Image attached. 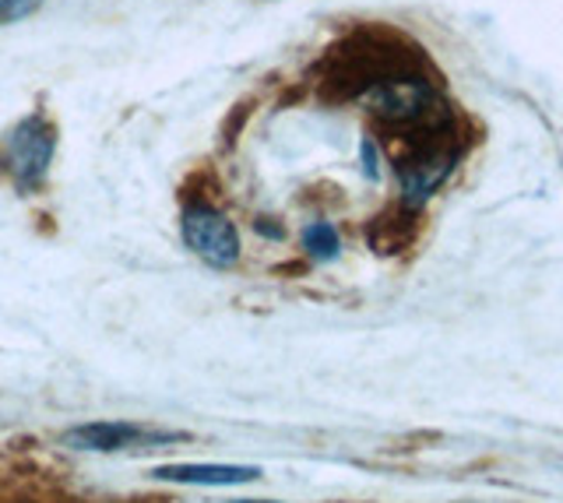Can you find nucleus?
Masks as SVG:
<instances>
[{"instance_id":"nucleus-2","label":"nucleus","mask_w":563,"mask_h":503,"mask_svg":"<svg viewBox=\"0 0 563 503\" xmlns=\"http://www.w3.org/2000/svg\"><path fill=\"white\" fill-rule=\"evenodd\" d=\"M184 243L211 268H229L240 261V236L222 212L194 204L184 212Z\"/></svg>"},{"instance_id":"nucleus-9","label":"nucleus","mask_w":563,"mask_h":503,"mask_svg":"<svg viewBox=\"0 0 563 503\" xmlns=\"http://www.w3.org/2000/svg\"><path fill=\"white\" fill-rule=\"evenodd\" d=\"M240 503H272V500H240Z\"/></svg>"},{"instance_id":"nucleus-8","label":"nucleus","mask_w":563,"mask_h":503,"mask_svg":"<svg viewBox=\"0 0 563 503\" xmlns=\"http://www.w3.org/2000/svg\"><path fill=\"white\" fill-rule=\"evenodd\" d=\"M257 230H261V233H272L275 239L282 236V230H278V225H268V219H257Z\"/></svg>"},{"instance_id":"nucleus-3","label":"nucleus","mask_w":563,"mask_h":503,"mask_svg":"<svg viewBox=\"0 0 563 503\" xmlns=\"http://www.w3.org/2000/svg\"><path fill=\"white\" fill-rule=\"evenodd\" d=\"M187 440V433L173 429H148L137 423L123 420H106V423H85L64 433V444L78 450H123V447H155V444H173Z\"/></svg>"},{"instance_id":"nucleus-6","label":"nucleus","mask_w":563,"mask_h":503,"mask_svg":"<svg viewBox=\"0 0 563 503\" xmlns=\"http://www.w3.org/2000/svg\"><path fill=\"white\" fill-rule=\"evenodd\" d=\"M46 0H0V25L18 22V19H29L32 11H40Z\"/></svg>"},{"instance_id":"nucleus-4","label":"nucleus","mask_w":563,"mask_h":503,"mask_svg":"<svg viewBox=\"0 0 563 503\" xmlns=\"http://www.w3.org/2000/svg\"><path fill=\"white\" fill-rule=\"evenodd\" d=\"M163 482H187V485H240L261 476L254 465H163L152 472Z\"/></svg>"},{"instance_id":"nucleus-1","label":"nucleus","mask_w":563,"mask_h":503,"mask_svg":"<svg viewBox=\"0 0 563 503\" xmlns=\"http://www.w3.org/2000/svg\"><path fill=\"white\" fill-rule=\"evenodd\" d=\"M53 152H57V127H53V120L46 113H29L0 142V169L8 172L22 194H32V190L46 183Z\"/></svg>"},{"instance_id":"nucleus-7","label":"nucleus","mask_w":563,"mask_h":503,"mask_svg":"<svg viewBox=\"0 0 563 503\" xmlns=\"http://www.w3.org/2000/svg\"><path fill=\"white\" fill-rule=\"evenodd\" d=\"M363 163H366V177L374 180L377 177V152H374V145H369V142L363 145Z\"/></svg>"},{"instance_id":"nucleus-5","label":"nucleus","mask_w":563,"mask_h":503,"mask_svg":"<svg viewBox=\"0 0 563 503\" xmlns=\"http://www.w3.org/2000/svg\"><path fill=\"white\" fill-rule=\"evenodd\" d=\"M303 247H307V254L313 257V261H331V257H339L342 243H339V233H334V225L313 222V225H307V233H303Z\"/></svg>"}]
</instances>
